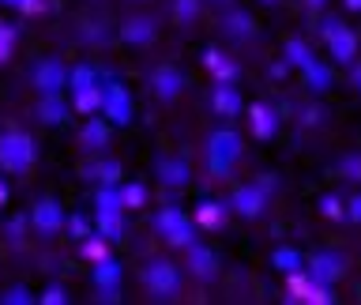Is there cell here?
<instances>
[{"label":"cell","mask_w":361,"mask_h":305,"mask_svg":"<svg viewBox=\"0 0 361 305\" xmlns=\"http://www.w3.org/2000/svg\"><path fill=\"white\" fill-rule=\"evenodd\" d=\"M140 282L151 301H177L185 290V268L169 256H151L140 268Z\"/></svg>","instance_id":"cell-1"},{"label":"cell","mask_w":361,"mask_h":305,"mask_svg":"<svg viewBox=\"0 0 361 305\" xmlns=\"http://www.w3.org/2000/svg\"><path fill=\"white\" fill-rule=\"evenodd\" d=\"M241 151H245V143H241V136H237L233 128L211 132L207 140H203V162H207L211 177H219V181L230 177L233 166H237V158H241Z\"/></svg>","instance_id":"cell-2"},{"label":"cell","mask_w":361,"mask_h":305,"mask_svg":"<svg viewBox=\"0 0 361 305\" xmlns=\"http://www.w3.org/2000/svg\"><path fill=\"white\" fill-rule=\"evenodd\" d=\"M38 162V140L30 132H19V128H8L0 132V174H27Z\"/></svg>","instance_id":"cell-3"},{"label":"cell","mask_w":361,"mask_h":305,"mask_svg":"<svg viewBox=\"0 0 361 305\" xmlns=\"http://www.w3.org/2000/svg\"><path fill=\"white\" fill-rule=\"evenodd\" d=\"M151 226H154V234L162 237L169 249H188L192 241H196V234H200L196 219H192L188 211H180L177 203H166V208H158V211L151 215Z\"/></svg>","instance_id":"cell-4"},{"label":"cell","mask_w":361,"mask_h":305,"mask_svg":"<svg viewBox=\"0 0 361 305\" xmlns=\"http://www.w3.org/2000/svg\"><path fill=\"white\" fill-rule=\"evenodd\" d=\"M98 72L90 64H75L72 68V79H68V90H72V109L79 113H102V83H98Z\"/></svg>","instance_id":"cell-5"},{"label":"cell","mask_w":361,"mask_h":305,"mask_svg":"<svg viewBox=\"0 0 361 305\" xmlns=\"http://www.w3.org/2000/svg\"><path fill=\"white\" fill-rule=\"evenodd\" d=\"M271 189H267V181H245V185H237L230 192L226 203H230V211L241 215V219H259V215L267 211V203H271Z\"/></svg>","instance_id":"cell-6"},{"label":"cell","mask_w":361,"mask_h":305,"mask_svg":"<svg viewBox=\"0 0 361 305\" xmlns=\"http://www.w3.org/2000/svg\"><path fill=\"white\" fill-rule=\"evenodd\" d=\"M27 222H30L34 237H42V241H53V237H61V234H64L68 215H64V208H61V203H56L53 196H42V200L30 208Z\"/></svg>","instance_id":"cell-7"},{"label":"cell","mask_w":361,"mask_h":305,"mask_svg":"<svg viewBox=\"0 0 361 305\" xmlns=\"http://www.w3.org/2000/svg\"><path fill=\"white\" fill-rule=\"evenodd\" d=\"M324 42H327V53H331L335 64H354V56L361 49L354 27L343 23V19H327L324 23Z\"/></svg>","instance_id":"cell-8"},{"label":"cell","mask_w":361,"mask_h":305,"mask_svg":"<svg viewBox=\"0 0 361 305\" xmlns=\"http://www.w3.org/2000/svg\"><path fill=\"white\" fill-rule=\"evenodd\" d=\"M68 79H72V68H68L61 56H42L30 68V87L38 95H56V90H68Z\"/></svg>","instance_id":"cell-9"},{"label":"cell","mask_w":361,"mask_h":305,"mask_svg":"<svg viewBox=\"0 0 361 305\" xmlns=\"http://www.w3.org/2000/svg\"><path fill=\"white\" fill-rule=\"evenodd\" d=\"M147 87H151V95L162 102V106H173V102L185 95L188 79H185V72H180L177 64H154L151 76H147Z\"/></svg>","instance_id":"cell-10"},{"label":"cell","mask_w":361,"mask_h":305,"mask_svg":"<svg viewBox=\"0 0 361 305\" xmlns=\"http://www.w3.org/2000/svg\"><path fill=\"white\" fill-rule=\"evenodd\" d=\"M121 282H124V264L113 256L94 260L90 268V287L98 290V301H117L121 298Z\"/></svg>","instance_id":"cell-11"},{"label":"cell","mask_w":361,"mask_h":305,"mask_svg":"<svg viewBox=\"0 0 361 305\" xmlns=\"http://www.w3.org/2000/svg\"><path fill=\"white\" fill-rule=\"evenodd\" d=\"M102 117L109 124H121V128L132 121V95L121 79H106L102 83Z\"/></svg>","instance_id":"cell-12"},{"label":"cell","mask_w":361,"mask_h":305,"mask_svg":"<svg viewBox=\"0 0 361 305\" xmlns=\"http://www.w3.org/2000/svg\"><path fill=\"white\" fill-rule=\"evenodd\" d=\"M185 271L188 275H196L200 282H211L219 279V253H214L211 245H203L200 237L185 249Z\"/></svg>","instance_id":"cell-13"},{"label":"cell","mask_w":361,"mask_h":305,"mask_svg":"<svg viewBox=\"0 0 361 305\" xmlns=\"http://www.w3.org/2000/svg\"><path fill=\"white\" fill-rule=\"evenodd\" d=\"M211 113H219L222 121H230V117H241L245 113V102H241V87L233 83V79H214V87H211Z\"/></svg>","instance_id":"cell-14"},{"label":"cell","mask_w":361,"mask_h":305,"mask_svg":"<svg viewBox=\"0 0 361 305\" xmlns=\"http://www.w3.org/2000/svg\"><path fill=\"white\" fill-rule=\"evenodd\" d=\"M154 174H158V185L162 189L180 192V189H188V181H192V166L180 155H158L154 158Z\"/></svg>","instance_id":"cell-15"},{"label":"cell","mask_w":361,"mask_h":305,"mask_svg":"<svg viewBox=\"0 0 361 305\" xmlns=\"http://www.w3.org/2000/svg\"><path fill=\"white\" fill-rule=\"evenodd\" d=\"M305 271L312 275V282H320V287H335L338 279L346 275V256L343 253H316Z\"/></svg>","instance_id":"cell-16"},{"label":"cell","mask_w":361,"mask_h":305,"mask_svg":"<svg viewBox=\"0 0 361 305\" xmlns=\"http://www.w3.org/2000/svg\"><path fill=\"white\" fill-rule=\"evenodd\" d=\"M42 124H49V128H61V124L72 121V102L64 98V90H56V95H38V106H34Z\"/></svg>","instance_id":"cell-17"},{"label":"cell","mask_w":361,"mask_h":305,"mask_svg":"<svg viewBox=\"0 0 361 305\" xmlns=\"http://www.w3.org/2000/svg\"><path fill=\"white\" fill-rule=\"evenodd\" d=\"M158 38V23L151 16H132L121 23V42L132 45V49H147Z\"/></svg>","instance_id":"cell-18"},{"label":"cell","mask_w":361,"mask_h":305,"mask_svg":"<svg viewBox=\"0 0 361 305\" xmlns=\"http://www.w3.org/2000/svg\"><path fill=\"white\" fill-rule=\"evenodd\" d=\"M94 230L106 237V241H124L128 237V219H124V208H94Z\"/></svg>","instance_id":"cell-19"},{"label":"cell","mask_w":361,"mask_h":305,"mask_svg":"<svg viewBox=\"0 0 361 305\" xmlns=\"http://www.w3.org/2000/svg\"><path fill=\"white\" fill-rule=\"evenodd\" d=\"M109 132H113V124L106 117H98V113H90V117L83 121L79 140H83L87 151H106V147H109Z\"/></svg>","instance_id":"cell-20"},{"label":"cell","mask_w":361,"mask_h":305,"mask_svg":"<svg viewBox=\"0 0 361 305\" xmlns=\"http://www.w3.org/2000/svg\"><path fill=\"white\" fill-rule=\"evenodd\" d=\"M222 34L230 42H248V38H256V23L248 11H226V19H222Z\"/></svg>","instance_id":"cell-21"},{"label":"cell","mask_w":361,"mask_h":305,"mask_svg":"<svg viewBox=\"0 0 361 305\" xmlns=\"http://www.w3.org/2000/svg\"><path fill=\"white\" fill-rule=\"evenodd\" d=\"M248 124H252L256 140H271V136L279 132V117H275V109H267V106H248Z\"/></svg>","instance_id":"cell-22"},{"label":"cell","mask_w":361,"mask_h":305,"mask_svg":"<svg viewBox=\"0 0 361 305\" xmlns=\"http://www.w3.org/2000/svg\"><path fill=\"white\" fill-rule=\"evenodd\" d=\"M226 211H230V203H222V200H203L200 211L192 215V219H196L200 230H219V226L226 222Z\"/></svg>","instance_id":"cell-23"},{"label":"cell","mask_w":361,"mask_h":305,"mask_svg":"<svg viewBox=\"0 0 361 305\" xmlns=\"http://www.w3.org/2000/svg\"><path fill=\"white\" fill-rule=\"evenodd\" d=\"M203 64H207V72L214 79H237V72H241L233 56L222 53V49H207V53H203Z\"/></svg>","instance_id":"cell-24"},{"label":"cell","mask_w":361,"mask_h":305,"mask_svg":"<svg viewBox=\"0 0 361 305\" xmlns=\"http://www.w3.org/2000/svg\"><path fill=\"white\" fill-rule=\"evenodd\" d=\"M121 162L117 158H102V162H90L87 166V177L90 181H98V185H121Z\"/></svg>","instance_id":"cell-25"},{"label":"cell","mask_w":361,"mask_h":305,"mask_svg":"<svg viewBox=\"0 0 361 305\" xmlns=\"http://www.w3.org/2000/svg\"><path fill=\"white\" fill-rule=\"evenodd\" d=\"M121 200H124V211L147 208V185L143 181H121Z\"/></svg>","instance_id":"cell-26"},{"label":"cell","mask_w":361,"mask_h":305,"mask_svg":"<svg viewBox=\"0 0 361 305\" xmlns=\"http://www.w3.org/2000/svg\"><path fill=\"white\" fill-rule=\"evenodd\" d=\"M305 83H309V90H316V95H320V90H327L331 87V68H327L324 61H312L309 68H305Z\"/></svg>","instance_id":"cell-27"},{"label":"cell","mask_w":361,"mask_h":305,"mask_svg":"<svg viewBox=\"0 0 361 305\" xmlns=\"http://www.w3.org/2000/svg\"><path fill=\"white\" fill-rule=\"evenodd\" d=\"M271 264H275L279 271H301L305 268V260H301V253L298 249H290V245H282V249H275V253H271Z\"/></svg>","instance_id":"cell-28"},{"label":"cell","mask_w":361,"mask_h":305,"mask_svg":"<svg viewBox=\"0 0 361 305\" xmlns=\"http://www.w3.org/2000/svg\"><path fill=\"white\" fill-rule=\"evenodd\" d=\"M312 61H316V56H312V49H309L305 42H298V38L286 42V64H290V68H301V72H305Z\"/></svg>","instance_id":"cell-29"},{"label":"cell","mask_w":361,"mask_h":305,"mask_svg":"<svg viewBox=\"0 0 361 305\" xmlns=\"http://www.w3.org/2000/svg\"><path fill=\"white\" fill-rule=\"evenodd\" d=\"M203 11V0H173V19L177 27H192Z\"/></svg>","instance_id":"cell-30"},{"label":"cell","mask_w":361,"mask_h":305,"mask_svg":"<svg viewBox=\"0 0 361 305\" xmlns=\"http://www.w3.org/2000/svg\"><path fill=\"white\" fill-rule=\"evenodd\" d=\"M34 294L27 287H8L4 294H0V305H30Z\"/></svg>","instance_id":"cell-31"},{"label":"cell","mask_w":361,"mask_h":305,"mask_svg":"<svg viewBox=\"0 0 361 305\" xmlns=\"http://www.w3.org/2000/svg\"><path fill=\"white\" fill-rule=\"evenodd\" d=\"M64 230L72 234L75 241H83V237H90V234H94V230L87 226V219H83V215H68V226H64Z\"/></svg>","instance_id":"cell-32"},{"label":"cell","mask_w":361,"mask_h":305,"mask_svg":"<svg viewBox=\"0 0 361 305\" xmlns=\"http://www.w3.org/2000/svg\"><path fill=\"white\" fill-rule=\"evenodd\" d=\"M0 4L11 8V11H23V16H27V11H42L45 8L42 0H0Z\"/></svg>","instance_id":"cell-33"},{"label":"cell","mask_w":361,"mask_h":305,"mask_svg":"<svg viewBox=\"0 0 361 305\" xmlns=\"http://www.w3.org/2000/svg\"><path fill=\"white\" fill-rule=\"evenodd\" d=\"M11 45H16V30H11V27H0V64L11 56Z\"/></svg>","instance_id":"cell-34"},{"label":"cell","mask_w":361,"mask_h":305,"mask_svg":"<svg viewBox=\"0 0 361 305\" xmlns=\"http://www.w3.org/2000/svg\"><path fill=\"white\" fill-rule=\"evenodd\" d=\"M320 211L327 215V219H338L346 208H343V200H338V196H324V200H320Z\"/></svg>","instance_id":"cell-35"},{"label":"cell","mask_w":361,"mask_h":305,"mask_svg":"<svg viewBox=\"0 0 361 305\" xmlns=\"http://www.w3.org/2000/svg\"><path fill=\"white\" fill-rule=\"evenodd\" d=\"M64 301H68V290L64 287H49V290L42 294V305H64Z\"/></svg>","instance_id":"cell-36"},{"label":"cell","mask_w":361,"mask_h":305,"mask_svg":"<svg viewBox=\"0 0 361 305\" xmlns=\"http://www.w3.org/2000/svg\"><path fill=\"white\" fill-rule=\"evenodd\" d=\"M346 219L361 226V192H354V196L346 200Z\"/></svg>","instance_id":"cell-37"},{"label":"cell","mask_w":361,"mask_h":305,"mask_svg":"<svg viewBox=\"0 0 361 305\" xmlns=\"http://www.w3.org/2000/svg\"><path fill=\"white\" fill-rule=\"evenodd\" d=\"M354 90L361 95V64H354Z\"/></svg>","instance_id":"cell-38"},{"label":"cell","mask_w":361,"mask_h":305,"mask_svg":"<svg viewBox=\"0 0 361 305\" xmlns=\"http://www.w3.org/2000/svg\"><path fill=\"white\" fill-rule=\"evenodd\" d=\"M346 8L350 11H361V0H346Z\"/></svg>","instance_id":"cell-39"},{"label":"cell","mask_w":361,"mask_h":305,"mask_svg":"<svg viewBox=\"0 0 361 305\" xmlns=\"http://www.w3.org/2000/svg\"><path fill=\"white\" fill-rule=\"evenodd\" d=\"M4 200H8V189H4V185H0V208H4Z\"/></svg>","instance_id":"cell-40"},{"label":"cell","mask_w":361,"mask_h":305,"mask_svg":"<svg viewBox=\"0 0 361 305\" xmlns=\"http://www.w3.org/2000/svg\"><path fill=\"white\" fill-rule=\"evenodd\" d=\"M211 4H233V0H211Z\"/></svg>","instance_id":"cell-41"},{"label":"cell","mask_w":361,"mask_h":305,"mask_svg":"<svg viewBox=\"0 0 361 305\" xmlns=\"http://www.w3.org/2000/svg\"><path fill=\"white\" fill-rule=\"evenodd\" d=\"M264 4H275V0H264Z\"/></svg>","instance_id":"cell-42"}]
</instances>
